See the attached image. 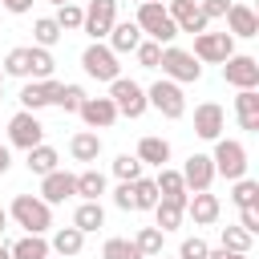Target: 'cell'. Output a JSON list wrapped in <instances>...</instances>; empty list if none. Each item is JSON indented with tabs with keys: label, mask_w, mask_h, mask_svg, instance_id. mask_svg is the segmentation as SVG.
<instances>
[{
	"label": "cell",
	"mask_w": 259,
	"mask_h": 259,
	"mask_svg": "<svg viewBox=\"0 0 259 259\" xmlns=\"http://www.w3.org/2000/svg\"><path fill=\"white\" fill-rule=\"evenodd\" d=\"M8 219L16 227H24L28 235H45L53 227V206L45 198H36V194H16L12 206H8Z\"/></svg>",
	"instance_id": "cell-1"
},
{
	"label": "cell",
	"mask_w": 259,
	"mask_h": 259,
	"mask_svg": "<svg viewBox=\"0 0 259 259\" xmlns=\"http://www.w3.org/2000/svg\"><path fill=\"white\" fill-rule=\"evenodd\" d=\"M138 28H142V36H150L154 45H174V36H178V28H174V20L166 16V4L162 0H146V4H138V20H134Z\"/></svg>",
	"instance_id": "cell-2"
},
{
	"label": "cell",
	"mask_w": 259,
	"mask_h": 259,
	"mask_svg": "<svg viewBox=\"0 0 259 259\" xmlns=\"http://www.w3.org/2000/svg\"><path fill=\"white\" fill-rule=\"evenodd\" d=\"M210 162H214V174H223L227 182L247 178V146H243V142H235V138H219V142H214Z\"/></svg>",
	"instance_id": "cell-3"
},
{
	"label": "cell",
	"mask_w": 259,
	"mask_h": 259,
	"mask_svg": "<svg viewBox=\"0 0 259 259\" xmlns=\"http://www.w3.org/2000/svg\"><path fill=\"white\" fill-rule=\"evenodd\" d=\"M158 69H162V77H166V81H174V85H190V81H198V77H202V65H198L186 49H174V45H166V49H162Z\"/></svg>",
	"instance_id": "cell-4"
},
{
	"label": "cell",
	"mask_w": 259,
	"mask_h": 259,
	"mask_svg": "<svg viewBox=\"0 0 259 259\" xmlns=\"http://www.w3.org/2000/svg\"><path fill=\"white\" fill-rule=\"evenodd\" d=\"M109 101H113L117 117H142V113L150 109V101H146V89H142L138 81H130V77H117V81H109Z\"/></svg>",
	"instance_id": "cell-5"
},
{
	"label": "cell",
	"mask_w": 259,
	"mask_h": 259,
	"mask_svg": "<svg viewBox=\"0 0 259 259\" xmlns=\"http://www.w3.org/2000/svg\"><path fill=\"white\" fill-rule=\"evenodd\" d=\"M81 69L93 77V81H117L121 77V65H117V53L101 40H93L85 53H81Z\"/></svg>",
	"instance_id": "cell-6"
},
{
	"label": "cell",
	"mask_w": 259,
	"mask_h": 259,
	"mask_svg": "<svg viewBox=\"0 0 259 259\" xmlns=\"http://www.w3.org/2000/svg\"><path fill=\"white\" fill-rule=\"evenodd\" d=\"M146 101L162 113V117H170V121H178L182 113H186V97H182V85H174V81H154L150 89H146Z\"/></svg>",
	"instance_id": "cell-7"
},
{
	"label": "cell",
	"mask_w": 259,
	"mask_h": 259,
	"mask_svg": "<svg viewBox=\"0 0 259 259\" xmlns=\"http://www.w3.org/2000/svg\"><path fill=\"white\" fill-rule=\"evenodd\" d=\"M231 53H235V36H231V32H198L190 57H194L198 65H223Z\"/></svg>",
	"instance_id": "cell-8"
},
{
	"label": "cell",
	"mask_w": 259,
	"mask_h": 259,
	"mask_svg": "<svg viewBox=\"0 0 259 259\" xmlns=\"http://www.w3.org/2000/svg\"><path fill=\"white\" fill-rule=\"evenodd\" d=\"M113 24H117V0H89L85 20H81V32L93 36V40H105Z\"/></svg>",
	"instance_id": "cell-9"
},
{
	"label": "cell",
	"mask_w": 259,
	"mask_h": 259,
	"mask_svg": "<svg viewBox=\"0 0 259 259\" xmlns=\"http://www.w3.org/2000/svg\"><path fill=\"white\" fill-rule=\"evenodd\" d=\"M223 81L235 89H259V61L247 53H231L223 61Z\"/></svg>",
	"instance_id": "cell-10"
},
{
	"label": "cell",
	"mask_w": 259,
	"mask_h": 259,
	"mask_svg": "<svg viewBox=\"0 0 259 259\" xmlns=\"http://www.w3.org/2000/svg\"><path fill=\"white\" fill-rule=\"evenodd\" d=\"M8 142H12V146H20L24 154H28L32 146H40V142H45V125H40V117H36V113H28V109L12 113V121H8Z\"/></svg>",
	"instance_id": "cell-11"
},
{
	"label": "cell",
	"mask_w": 259,
	"mask_h": 259,
	"mask_svg": "<svg viewBox=\"0 0 259 259\" xmlns=\"http://www.w3.org/2000/svg\"><path fill=\"white\" fill-rule=\"evenodd\" d=\"M223 125H227V113H223L219 101L194 105V134H198L202 142H219V138H223Z\"/></svg>",
	"instance_id": "cell-12"
},
{
	"label": "cell",
	"mask_w": 259,
	"mask_h": 259,
	"mask_svg": "<svg viewBox=\"0 0 259 259\" xmlns=\"http://www.w3.org/2000/svg\"><path fill=\"white\" fill-rule=\"evenodd\" d=\"M178 174H182V182H186V194H198V190H210V182H214V162H210V154H190Z\"/></svg>",
	"instance_id": "cell-13"
},
{
	"label": "cell",
	"mask_w": 259,
	"mask_h": 259,
	"mask_svg": "<svg viewBox=\"0 0 259 259\" xmlns=\"http://www.w3.org/2000/svg\"><path fill=\"white\" fill-rule=\"evenodd\" d=\"M166 16L174 20V28L178 32H206V16H202V8H198V0H170V8H166Z\"/></svg>",
	"instance_id": "cell-14"
},
{
	"label": "cell",
	"mask_w": 259,
	"mask_h": 259,
	"mask_svg": "<svg viewBox=\"0 0 259 259\" xmlns=\"http://www.w3.org/2000/svg\"><path fill=\"white\" fill-rule=\"evenodd\" d=\"M57 93H61V81H24V89H20V105L28 109V113H36V109H45V105H53L57 101Z\"/></svg>",
	"instance_id": "cell-15"
},
{
	"label": "cell",
	"mask_w": 259,
	"mask_h": 259,
	"mask_svg": "<svg viewBox=\"0 0 259 259\" xmlns=\"http://www.w3.org/2000/svg\"><path fill=\"white\" fill-rule=\"evenodd\" d=\"M77 113H81V121H85L89 130H109V125L117 121V109H113L109 97H85Z\"/></svg>",
	"instance_id": "cell-16"
},
{
	"label": "cell",
	"mask_w": 259,
	"mask_h": 259,
	"mask_svg": "<svg viewBox=\"0 0 259 259\" xmlns=\"http://www.w3.org/2000/svg\"><path fill=\"white\" fill-rule=\"evenodd\" d=\"M77 194V174H69V170H53V174H45L40 178V198L53 206V202H65V198H73Z\"/></svg>",
	"instance_id": "cell-17"
},
{
	"label": "cell",
	"mask_w": 259,
	"mask_h": 259,
	"mask_svg": "<svg viewBox=\"0 0 259 259\" xmlns=\"http://www.w3.org/2000/svg\"><path fill=\"white\" fill-rule=\"evenodd\" d=\"M223 20H227V32H231V36H243V40H247V36H259V16H255V8H247V4H231Z\"/></svg>",
	"instance_id": "cell-18"
},
{
	"label": "cell",
	"mask_w": 259,
	"mask_h": 259,
	"mask_svg": "<svg viewBox=\"0 0 259 259\" xmlns=\"http://www.w3.org/2000/svg\"><path fill=\"white\" fill-rule=\"evenodd\" d=\"M219 210H223V202H219V194H210V190H198L194 198H186V214H190L198 227H210V223L219 219Z\"/></svg>",
	"instance_id": "cell-19"
},
{
	"label": "cell",
	"mask_w": 259,
	"mask_h": 259,
	"mask_svg": "<svg viewBox=\"0 0 259 259\" xmlns=\"http://www.w3.org/2000/svg\"><path fill=\"white\" fill-rule=\"evenodd\" d=\"M235 117L247 134H259V89H239L235 97Z\"/></svg>",
	"instance_id": "cell-20"
},
{
	"label": "cell",
	"mask_w": 259,
	"mask_h": 259,
	"mask_svg": "<svg viewBox=\"0 0 259 259\" xmlns=\"http://www.w3.org/2000/svg\"><path fill=\"white\" fill-rule=\"evenodd\" d=\"M134 158H138L142 166H158V170H162V166L170 162V142L158 138V134H146V138L138 142V154H134Z\"/></svg>",
	"instance_id": "cell-21"
},
{
	"label": "cell",
	"mask_w": 259,
	"mask_h": 259,
	"mask_svg": "<svg viewBox=\"0 0 259 259\" xmlns=\"http://www.w3.org/2000/svg\"><path fill=\"white\" fill-rule=\"evenodd\" d=\"M142 45V28L134 24V20H117L113 28H109V49L121 57V53H134Z\"/></svg>",
	"instance_id": "cell-22"
},
{
	"label": "cell",
	"mask_w": 259,
	"mask_h": 259,
	"mask_svg": "<svg viewBox=\"0 0 259 259\" xmlns=\"http://www.w3.org/2000/svg\"><path fill=\"white\" fill-rule=\"evenodd\" d=\"M69 154H73V162H97V158H101V138H97V130L73 134V138H69Z\"/></svg>",
	"instance_id": "cell-23"
},
{
	"label": "cell",
	"mask_w": 259,
	"mask_h": 259,
	"mask_svg": "<svg viewBox=\"0 0 259 259\" xmlns=\"http://www.w3.org/2000/svg\"><path fill=\"white\" fill-rule=\"evenodd\" d=\"M154 186H158V198H170V202H182L186 206V182H182V174L178 170H170V166H162L158 170V178H154Z\"/></svg>",
	"instance_id": "cell-24"
},
{
	"label": "cell",
	"mask_w": 259,
	"mask_h": 259,
	"mask_svg": "<svg viewBox=\"0 0 259 259\" xmlns=\"http://www.w3.org/2000/svg\"><path fill=\"white\" fill-rule=\"evenodd\" d=\"M57 162H61V154H57L53 146H45V142H40V146H32V150H28V162H24V166H28L32 174H40V178H45V174L61 170Z\"/></svg>",
	"instance_id": "cell-25"
},
{
	"label": "cell",
	"mask_w": 259,
	"mask_h": 259,
	"mask_svg": "<svg viewBox=\"0 0 259 259\" xmlns=\"http://www.w3.org/2000/svg\"><path fill=\"white\" fill-rule=\"evenodd\" d=\"M182 214H186V206L182 202H170V198H158V206H154V219H158V231L162 235L178 231L182 227Z\"/></svg>",
	"instance_id": "cell-26"
},
{
	"label": "cell",
	"mask_w": 259,
	"mask_h": 259,
	"mask_svg": "<svg viewBox=\"0 0 259 259\" xmlns=\"http://www.w3.org/2000/svg\"><path fill=\"white\" fill-rule=\"evenodd\" d=\"M73 227H77L81 235L101 231V227H105V210H101V202H81V206L73 210Z\"/></svg>",
	"instance_id": "cell-27"
},
{
	"label": "cell",
	"mask_w": 259,
	"mask_h": 259,
	"mask_svg": "<svg viewBox=\"0 0 259 259\" xmlns=\"http://www.w3.org/2000/svg\"><path fill=\"white\" fill-rule=\"evenodd\" d=\"M53 69H57L53 53H49V49L28 45V81H49V77H53Z\"/></svg>",
	"instance_id": "cell-28"
},
{
	"label": "cell",
	"mask_w": 259,
	"mask_h": 259,
	"mask_svg": "<svg viewBox=\"0 0 259 259\" xmlns=\"http://www.w3.org/2000/svg\"><path fill=\"white\" fill-rule=\"evenodd\" d=\"M77 194H81V202H101V194H105V174H101V170H81V174H77Z\"/></svg>",
	"instance_id": "cell-29"
},
{
	"label": "cell",
	"mask_w": 259,
	"mask_h": 259,
	"mask_svg": "<svg viewBox=\"0 0 259 259\" xmlns=\"http://www.w3.org/2000/svg\"><path fill=\"white\" fill-rule=\"evenodd\" d=\"M8 255L12 259H49V243H45V235H24L8 247Z\"/></svg>",
	"instance_id": "cell-30"
},
{
	"label": "cell",
	"mask_w": 259,
	"mask_h": 259,
	"mask_svg": "<svg viewBox=\"0 0 259 259\" xmlns=\"http://www.w3.org/2000/svg\"><path fill=\"white\" fill-rule=\"evenodd\" d=\"M81 247H85V235L77 227H61L49 243V251H57V255H81Z\"/></svg>",
	"instance_id": "cell-31"
},
{
	"label": "cell",
	"mask_w": 259,
	"mask_h": 259,
	"mask_svg": "<svg viewBox=\"0 0 259 259\" xmlns=\"http://www.w3.org/2000/svg\"><path fill=\"white\" fill-rule=\"evenodd\" d=\"M162 243H166V235H162L158 227H142V231L134 235V247L142 251V259H158V255H162Z\"/></svg>",
	"instance_id": "cell-32"
},
{
	"label": "cell",
	"mask_w": 259,
	"mask_h": 259,
	"mask_svg": "<svg viewBox=\"0 0 259 259\" xmlns=\"http://www.w3.org/2000/svg\"><path fill=\"white\" fill-rule=\"evenodd\" d=\"M32 40H36V49H53V45L61 40L57 20H53V16H36V20H32Z\"/></svg>",
	"instance_id": "cell-33"
},
{
	"label": "cell",
	"mask_w": 259,
	"mask_h": 259,
	"mask_svg": "<svg viewBox=\"0 0 259 259\" xmlns=\"http://www.w3.org/2000/svg\"><path fill=\"white\" fill-rule=\"evenodd\" d=\"M219 239H223V243H219L223 251H239V255H251V243H255L239 223H235V227H223V235H219Z\"/></svg>",
	"instance_id": "cell-34"
},
{
	"label": "cell",
	"mask_w": 259,
	"mask_h": 259,
	"mask_svg": "<svg viewBox=\"0 0 259 259\" xmlns=\"http://www.w3.org/2000/svg\"><path fill=\"white\" fill-rule=\"evenodd\" d=\"M231 202L243 210V206H259V182L255 178H239L235 186H231Z\"/></svg>",
	"instance_id": "cell-35"
},
{
	"label": "cell",
	"mask_w": 259,
	"mask_h": 259,
	"mask_svg": "<svg viewBox=\"0 0 259 259\" xmlns=\"http://www.w3.org/2000/svg\"><path fill=\"white\" fill-rule=\"evenodd\" d=\"M158 206V186L154 178H138L134 182V210H154Z\"/></svg>",
	"instance_id": "cell-36"
},
{
	"label": "cell",
	"mask_w": 259,
	"mask_h": 259,
	"mask_svg": "<svg viewBox=\"0 0 259 259\" xmlns=\"http://www.w3.org/2000/svg\"><path fill=\"white\" fill-rule=\"evenodd\" d=\"M53 20H57V28H61V32H77V28H81V20H85V8H77V4L69 0V4H61V8H57V16H53Z\"/></svg>",
	"instance_id": "cell-37"
},
{
	"label": "cell",
	"mask_w": 259,
	"mask_h": 259,
	"mask_svg": "<svg viewBox=\"0 0 259 259\" xmlns=\"http://www.w3.org/2000/svg\"><path fill=\"white\" fill-rule=\"evenodd\" d=\"M101 259H142V251L134 247V239H105Z\"/></svg>",
	"instance_id": "cell-38"
},
{
	"label": "cell",
	"mask_w": 259,
	"mask_h": 259,
	"mask_svg": "<svg viewBox=\"0 0 259 259\" xmlns=\"http://www.w3.org/2000/svg\"><path fill=\"white\" fill-rule=\"evenodd\" d=\"M4 77H24L28 81V45H20L4 57Z\"/></svg>",
	"instance_id": "cell-39"
},
{
	"label": "cell",
	"mask_w": 259,
	"mask_h": 259,
	"mask_svg": "<svg viewBox=\"0 0 259 259\" xmlns=\"http://www.w3.org/2000/svg\"><path fill=\"white\" fill-rule=\"evenodd\" d=\"M81 101H85V89L81 85H61V93H57V109H65V113H77L81 109Z\"/></svg>",
	"instance_id": "cell-40"
},
{
	"label": "cell",
	"mask_w": 259,
	"mask_h": 259,
	"mask_svg": "<svg viewBox=\"0 0 259 259\" xmlns=\"http://www.w3.org/2000/svg\"><path fill=\"white\" fill-rule=\"evenodd\" d=\"M113 174H117L121 182H138V178H142V162H138L134 154H117V158H113Z\"/></svg>",
	"instance_id": "cell-41"
},
{
	"label": "cell",
	"mask_w": 259,
	"mask_h": 259,
	"mask_svg": "<svg viewBox=\"0 0 259 259\" xmlns=\"http://www.w3.org/2000/svg\"><path fill=\"white\" fill-rule=\"evenodd\" d=\"M134 57H138V65H142V69H158V61H162V45L142 40V45L134 49Z\"/></svg>",
	"instance_id": "cell-42"
},
{
	"label": "cell",
	"mask_w": 259,
	"mask_h": 259,
	"mask_svg": "<svg viewBox=\"0 0 259 259\" xmlns=\"http://www.w3.org/2000/svg\"><path fill=\"white\" fill-rule=\"evenodd\" d=\"M206 251H210V247H206V243L194 235V239H182V247H178V259H206Z\"/></svg>",
	"instance_id": "cell-43"
},
{
	"label": "cell",
	"mask_w": 259,
	"mask_h": 259,
	"mask_svg": "<svg viewBox=\"0 0 259 259\" xmlns=\"http://www.w3.org/2000/svg\"><path fill=\"white\" fill-rule=\"evenodd\" d=\"M239 227L255 239V235H259V206H243V210H239Z\"/></svg>",
	"instance_id": "cell-44"
},
{
	"label": "cell",
	"mask_w": 259,
	"mask_h": 259,
	"mask_svg": "<svg viewBox=\"0 0 259 259\" xmlns=\"http://www.w3.org/2000/svg\"><path fill=\"white\" fill-rule=\"evenodd\" d=\"M113 206H117V210H134V182H121V186L113 190Z\"/></svg>",
	"instance_id": "cell-45"
},
{
	"label": "cell",
	"mask_w": 259,
	"mask_h": 259,
	"mask_svg": "<svg viewBox=\"0 0 259 259\" xmlns=\"http://www.w3.org/2000/svg\"><path fill=\"white\" fill-rule=\"evenodd\" d=\"M198 8H202V16H206V24H210V20H223L231 4H227V0H202Z\"/></svg>",
	"instance_id": "cell-46"
},
{
	"label": "cell",
	"mask_w": 259,
	"mask_h": 259,
	"mask_svg": "<svg viewBox=\"0 0 259 259\" xmlns=\"http://www.w3.org/2000/svg\"><path fill=\"white\" fill-rule=\"evenodd\" d=\"M12 16H24V12H32V0H0Z\"/></svg>",
	"instance_id": "cell-47"
},
{
	"label": "cell",
	"mask_w": 259,
	"mask_h": 259,
	"mask_svg": "<svg viewBox=\"0 0 259 259\" xmlns=\"http://www.w3.org/2000/svg\"><path fill=\"white\" fill-rule=\"evenodd\" d=\"M206 259H251V255H239V251H223V247H214V251H206Z\"/></svg>",
	"instance_id": "cell-48"
},
{
	"label": "cell",
	"mask_w": 259,
	"mask_h": 259,
	"mask_svg": "<svg viewBox=\"0 0 259 259\" xmlns=\"http://www.w3.org/2000/svg\"><path fill=\"white\" fill-rule=\"evenodd\" d=\"M8 166H12V154H8V146L0 142V174H8Z\"/></svg>",
	"instance_id": "cell-49"
},
{
	"label": "cell",
	"mask_w": 259,
	"mask_h": 259,
	"mask_svg": "<svg viewBox=\"0 0 259 259\" xmlns=\"http://www.w3.org/2000/svg\"><path fill=\"white\" fill-rule=\"evenodd\" d=\"M4 231H8V210L0 206V235H4Z\"/></svg>",
	"instance_id": "cell-50"
},
{
	"label": "cell",
	"mask_w": 259,
	"mask_h": 259,
	"mask_svg": "<svg viewBox=\"0 0 259 259\" xmlns=\"http://www.w3.org/2000/svg\"><path fill=\"white\" fill-rule=\"evenodd\" d=\"M0 259H12V255H8V243H0Z\"/></svg>",
	"instance_id": "cell-51"
},
{
	"label": "cell",
	"mask_w": 259,
	"mask_h": 259,
	"mask_svg": "<svg viewBox=\"0 0 259 259\" xmlns=\"http://www.w3.org/2000/svg\"><path fill=\"white\" fill-rule=\"evenodd\" d=\"M0 97H4V69H0Z\"/></svg>",
	"instance_id": "cell-52"
},
{
	"label": "cell",
	"mask_w": 259,
	"mask_h": 259,
	"mask_svg": "<svg viewBox=\"0 0 259 259\" xmlns=\"http://www.w3.org/2000/svg\"><path fill=\"white\" fill-rule=\"evenodd\" d=\"M49 4H57V8H61V4H69V0H49Z\"/></svg>",
	"instance_id": "cell-53"
},
{
	"label": "cell",
	"mask_w": 259,
	"mask_h": 259,
	"mask_svg": "<svg viewBox=\"0 0 259 259\" xmlns=\"http://www.w3.org/2000/svg\"><path fill=\"white\" fill-rule=\"evenodd\" d=\"M158 259H166V255H158Z\"/></svg>",
	"instance_id": "cell-54"
}]
</instances>
